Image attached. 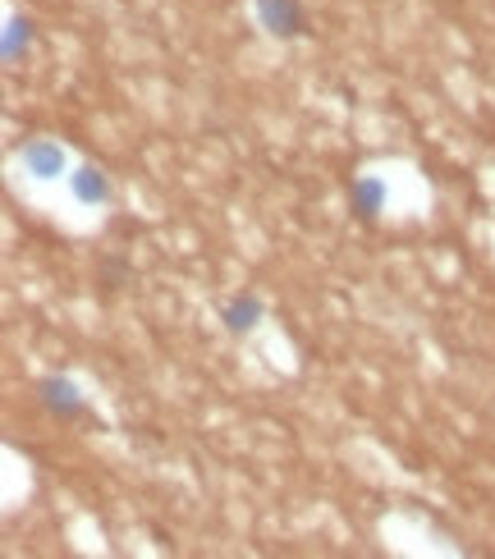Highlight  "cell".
<instances>
[{
	"instance_id": "52a82bcc",
	"label": "cell",
	"mask_w": 495,
	"mask_h": 559,
	"mask_svg": "<svg viewBox=\"0 0 495 559\" xmlns=\"http://www.w3.org/2000/svg\"><path fill=\"white\" fill-rule=\"evenodd\" d=\"M33 37H37V28H33V19H28V14H14V19H10V28H5V60L14 64L19 56H28V46H33Z\"/></svg>"
},
{
	"instance_id": "8992f818",
	"label": "cell",
	"mask_w": 495,
	"mask_h": 559,
	"mask_svg": "<svg viewBox=\"0 0 495 559\" xmlns=\"http://www.w3.org/2000/svg\"><path fill=\"white\" fill-rule=\"evenodd\" d=\"M386 202H390V189H386V179L381 175H358L353 179V189H349V206H353V216L358 221H376L386 212Z\"/></svg>"
},
{
	"instance_id": "5b68a950",
	"label": "cell",
	"mask_w": 495,
	"mask_h": 559,
	"mask_svg": "<svg viewBox=\"0 0 495 559\" xmlns=\"http://www.w3.org/2000/svg\"><path fill=\"white\" fill-rule=\"evenodd\" d=\"M69 179V193H74V202L83 206H110L115 202V183L102 166H79L74 175H64Z\"/></svg>"
},
{
	"instance_id": "3957f363",
	"label": "cell",
	"mask_w": 495,
	"mask_h": 559,
	"mask_svg": "<svg viewBox=\"0 0 495 559\" xmlns=\"http://www.w3.org/2000/svg\"><path fill=\"white\" fill-rule=\"evenodd\" d=\"M262 321H267V298L257 289H239V294H229L221 302V325H225V335H234V340L252 335Z\"/></svg>"
},
{
	"instance_id": "7a4b0ae2",
	"label": "cell",
	"mask_w": 495,
	"mask_h": 559,
	"mask_svg": "<svg viewBox=\"0 0 495 559\" xmlns=\"http://www.w3.org/2000/svg\"><path fill=\"white\" fill-rule=\"evenodd\" d=\"M252 14L267 28V37H275V41H294V37L313 33L303 0H252Z\"/></svg>"
},
{
	"instance_id": "6da1fadb",
	"label": "cell",
	"mask_w": 495,
	"mask_h": 559,
	"mask_svg": "<svg viewBox=\"0 0 495 559\" xmlns=\"http://www.w3.org/2000/svg\"><path fill=\"white\" fill-rule=\"evenodd\" d=\"M37 394H42V404L51 417H60V423H87L92 417V404H87V394L74 377H64V371H51V377H42L37 381Z\"/></svg>"
},
{
	"instance_id": "277c9868",
	"label": "cell",
	"mask_w": 495,
	"mask_h": 559,
	"mask_svg": "<svg viewBox=\"0 0 495 559\" xmlns=\"http://www.w3.org/2000/svg\"><path fill=\"white\" fill-rule=\"evenodd\" d=\"M19 160H23V170H28L33 179H60L64 166H69L64 147L51 143V138H28V143L19 147Z\"/></svg>"
}]
</instances>
